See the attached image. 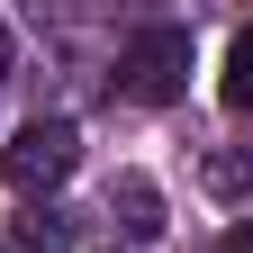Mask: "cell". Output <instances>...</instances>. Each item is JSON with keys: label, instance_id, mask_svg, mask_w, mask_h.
<instances>
[{"label": "cell", "instance_id": "1", "mask_svg": "<svg viewBox=\"0 0 253 253\" xmlns=\"http://www.w3.org/2000/svg\"><path fill=\"white\" fill-rule=\"evenodd\" d=\"M118 90L136 109H172L190 90V27H136L118 54Z\"/></svg>", "mask_w": 253, "mask_h": 253}, {"label": "cell", "instance_id": "2", "mask_svg": "<svg viewBox=\"0 0 253 253\" xmlns=\"http://www.w3.org/2000/svg\"><path fill=\"white\" fill-rule=\"evenodd\" d=\"M82 163V126L73 118H27L9 145H0V172H9V190H27V199H45V190H63Z\"/></svg>", "mask_w": 253, "mask_h": 253}, {"label": "cell", "instance_id": "3", "mask_svg": "<svg viewBox=\"0 0 253 253\" xmlns=\"http://www.w3.org/2000/svg\"><path fill=\"white\" fill-rule=\"evenodd\" d=\"M109 217H118L126 235H163V190H154L145 172H126V181L109 190Z\"/></svg>", "mask_w": 253, "mask_h": 253}, {"label": "cell", "instance_id": "4", "mask_svg": "<svg viewBox=\"0 0 253 253\" xmlns=\"http://www.w3.org/2000/svg\"><path fill=\"white\" fill-rule=\"evenodd\" d=\"M199 181L217 190V199H253V154L244 145H217L208 163H199Z\"/></svg>", "mask_w": 253, "mask_h": 253}, {"label": "cell", "instance_id": "5", "mask_svg": "<svg viewBox=\"0 0 253 253\" xmlns=\"http://www.w3.org/2000/svg\"><path fill=\"white\" fill-rule=\"evenodd\" d=\"M217 90H226L235 118H253V18L235 27V45H226V82H217Z\"/></svg>", "mask_w": 253, "mask_h": 253}, {"label": "cell", "instance_id": "6", "mask_svg": "<svg viewBox=\"0 0 253 253\" xmlns=\"http://www.w3.org/2000/svg\"><path fill=\"white\" fill-rule=\"evenodd\" d=\"M9 253H73V226H63V208H27Z\"/></svg>", "mask_w": 253, "mask_h": 253}, {"label": "cell", "instance_id": "7", "mask_svg": "<svg viewBox=\"0 0 253 253\" xmlns=\"http://www.w3.org/2000/svg\"><path fill=\"white\" fill-rule=\"evenodd\" d=\"M217 253H253V217H244V226H226V244H217Z\"/></svg>", "mask_w": 253, "mask_h": 253}, {"label": "cell", "instance_id": "8", "mask_svg": "<svg viewBox=\"0 0 253 253\" xmlns=\"http://www.w3.org/2000/svg\"><path fill=\"white\" fill-rule=\"evenodd\" d=\"M9 54H18V45H9V18H0V82H9Z\"/></svg>", "mask_w": 253, "mask_h": 253}, {"label": "cell", "instance_id": "9", "mask_svg": "<svg viewBox=\"0 0 253 253\" xmlns=\"http://www.w3.org/2000/svg\"><path fill=\"white\" fill-rule=\"evenodd\" d=\"M0 253H9V244H0Z\"/></svg>", "mask_w": 253, "mask_h": 253}]
</instances>
